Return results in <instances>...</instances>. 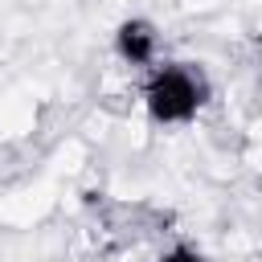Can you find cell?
Listing matches in <instances>:
<instances>
[{"mask_svg": "<svg viewBox=\"0 0 262 262\" xmlns=\"http://www.w3.org/2000/svg\"><path fill=\"white\" fill-rule=\"evenodd\" d=\"M143 115L151 127H188L213 98V78L201 61L188 57H160L151 70H143Z\"/></svg>", "mask_w": 262, "mask_h": 262, "instance_id": "1", "label": "cell"}, {"mask_svg": "<svg viewBox=\"0 0 262 262\" xmlns=\"http://www.w3.org/2000/svg\"><path fill=\"white\" fill-rule=\"evenodd\" d=\"M160 25L151 16H123L111 33V53L131 70H151L160 61Z\"/></svg>", "mask_w": 262, "mask_h": 262, "instance_id": "2", "label": "cell"}, {"mask_svg": "<svg viewBox=\"0 0 262 262\" xmlns=\"http://www.w3.org/2000/svg\"><path fill=\"white\" fill-rule=\"evenodd\" d=\"M156 262H209V258H205L196 246H188V242H172Z\"/></svg>", "mask_w": 262, "mask_h": 262, "instance_id": "3", "label": "cell"}]
</instances>
